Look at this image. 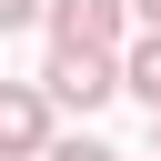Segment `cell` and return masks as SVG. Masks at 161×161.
I'll return each instance as SVG.
<instances>
[{
    "mask_svg": "<svg viewBox=\"0 0 161 161\" xmlns=\"http://www.w3.org/2000/svg\"><path fill=\"white\" fill-rule=\"evenodd\" d=\"M0 161H50V91L0 80Z\"/></svg>",
    "mask_w": 161,
    "mask_h": 161,
    "instance_id": "cell-1",
    "label": "cell"
},
{
    "mask_svg": "<svg viewBox=\"0 0 161 161\" xmlns=\"http://www.w3.org/2000/svg\"><path fill=\"white\" fill-rule=\"evenodd\" d=\"M40 91H50V101H70V111H101V101L121 91V60H111V50H50Z\"/></svg>",
    "mask_w": 161,
    "mask_h": 161,
    "instance_id": "cell-2",
    "label": "cell"
},
{
    "mask_svg": "<svg viewBox=\"0 0 161 161\" xmlns=\"http://www.w3.org/2000/svg\"><path fill=\"white\" fill-rule=\"evenodd\" d=\"M131 0H50V50H111Z\"/></svg>",
    "mask_w": 161,
    "mask_h": 161,
    "instance_id": "cell-3",
    "label": "cell"
},
{
    "mask_svg": "<svg viewBox=\"0 0 161 161\" xmlns=\"http://www.w3.org/2000/svg\"><path fill=\"white\" fill-rule=\"evenodd\" d=\"M121 91H141V101L161 111V40H131V60H121Z\"/></svg>",
    "mask_w": 161,
    "mask_h": 161,
    "instance_id": "cell-4",
    "label": "cell"
},
{
    "mask_svg": "<svg viewBox=\"0 0 161 161\" xmlns=\"http://www.w3.org/2000/svg\"><path fill=\"white\" fill-rule=\"evenodd\" d=\"M50 161H121L111 141H50Z\"/></svg>",
    "mask_w": 161,
    "mask_h": 161,
    "instance_id": "cell-5",
    "label": "cell"
},
{
    "mask_svg": "<svg viewBox=\"0 0 161 161\" xmlns=\"http://www.w3.org/2000/svg\"><path fill=\"white\" fill-rule=\"evenodd\" d=\"M50 0H0V30H20V20H40Z\"/></svg>",
    "mask_w": 161,
    "mask_h": 161,
    "instance_id": "cell-6",
    "label": "cell"
},
{
    "mask_svg": "<svg viewBox=\"0 0 161 161\" xmlns=\"http://www.w3.org/2000/svg\"><path fill=\"white\" fill-rule=\"evenodd\" d=\"M131 20H141V40H161V0H131Z\"/></svg>",
    "mask_w": 161,
    "mask_h": 161,
    "instance_id": "cell-7",
    "label": "cell"
},
{
    "mask_svg": "<svg viewBox=\"0 0 161 161\" xmlns=\"http://www.w3.org/2000/svg\"><path fill=\"white\" fill-rule=\"evenodd\" d=\"M151 141H161V111H151Z\"/></svg>",
    "mask_w": 161,
    "mask_h": 161,
    "instance_id": "cell-8",
    "label": "cell"
}]
</instances>
